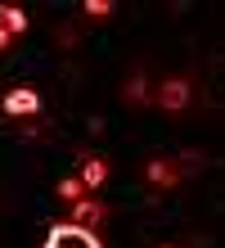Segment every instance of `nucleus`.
Listing matches in <instances>:
<instances>
[{"label": "nucleus", "instance_id": "nucleus-1", "mask_svg": "<svg viewBox=\"0 0 225 248\" xmlns=\"http://www.w3.org/2000/svg\"><path fill=\"white\" fill-rule=\"evenodd\" d=\"M45 248H104L95 230L86 226H72V221H59L50 226V235H45Z\"/></svg>", "mask_w": 225, "mask_h": 248}, {"label": "nucleus", "instance_id": "nucleus-2", "mask_svg": "<svg viewBox=\"0 0 225 248\" xmlns=\"http://www.w3.org/2000/svg\"><path fill=\"white\" fill-rule=\"evenodd\" d=\"M0 108H5L9 118H32V113H41V95L32 91V86H18V91H9L5 99H0Z\"/></svg>", "mask_w": 225, "mask_h": 248}, {"label": "nucleus", "instance_id": "nucleus-3", "mask_svg": "<svg viewBox=\"0 0 225 248\" xmlns=\"http://www.w3.org/2000/svg\"><path fill=\"white\" fill-rule=\"evenodd\" d=\"M158 104L167 108V113H180V108L189 104V81H180V77L162 81V91H158Z\"/></svg>", "mask_w": 225, "mask_h": 248}, {"label": "nucleus", "instance_id": "nucleus-4", "mask_svg": "<svg viewBox=\"0 0 225 248\" xmlns=\"http://www.w3.org/2000/svg\"><path fill=\"white\" fill-rule=\"evenodd\" d=\"M104 217V203L95 199H77L72 203V226H86V230H95V221Z\"/></svg>", "mask_w": 225, "mask_h": 248}, {"label": "nucleus", "instance_id": "nucleus-5", "mask_svg": "<svg viewBox=\"0 0 225 248\" xmlns=\"http://www.w3.org/2000/svg\"><path fill=\"white\" fill-rule=\"evenodd\" d=\"M104 181H108V163H104V158H86V167H81V189H99Z\"/></svg>", "mask_w": 225, "mask_h": 248}, {"label": "nucleus", "instance_id": "nucleus-6", "mask_svg": "<svg viewBox=\"0 0 225 248\" xmlns=\"http://www.w3.org/2000/svg\"><path fill=\"white\" fill-rule=\"evenodd\" d=\"M0 27H5L9 36H18V32H27V14L18 5H0Z\"/></svg>", "mask_w": 225, "mask_h": 248}, {"label": "nucleus", "instance_id": "nucleus-7", "mask_svg": "<svg viewBox=\"0 0 225 248\" xmlns=\"http://www.w3.org/2000/svg\"><path fill=\"white\" fill-rule=\"evenodd\" d=\"M149 181H153V185H176L180 176H176V167H167V163H149Z\"/></svg>", "mask_w": 225, "mask_h": 248}, {"label": "nucleus", "instance_id": "nucleus-8", "mask_svg": "<svg viewBox=\"0 0 225 248\" xmlns=\"http://www.w3.org/2000/svg\"><path fill=\"white\" fill-rule=\"evenodd\" d=\"M59 199H68V203H77V199H86V189H81V181H59Z\"/></svg>", "mask_w": 225, "mask_h": 248}, {"label": "nucleus", "instance_id": "nucleus-9", "mask_svg": "<svg viewBox=\"0 0 225 248\" xmlns=\"http://www.w3.org/2000/svg\"><path fill=\"white\" fill-rule=\"evenodd\" d=\"M86 14H90V18H104V14H108V5H104V0H90Z\"/></svg>", "mask_w": 225, "mask_h": 248}, {"label": "nucleus", "instance_id": "nucleus-10", "mask_svg": "<svg viewBox=\"0 0 225 248\" xmlns=\"http://www.w3.org/2000/svg\"><path fill=\"white\" fill-rule=\"evenodd\" d=\"M9 46V32H5V27H0V50H5Z\"/></svg>", "mask_w": 225, "mask_h": 248}]
</instances>
